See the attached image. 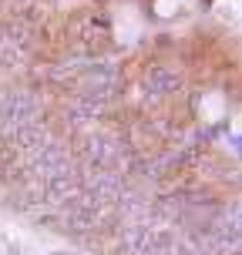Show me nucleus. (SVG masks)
I'll return each mask as SVG.
<instances>
[{
    "instance_id": "nucleus-1",
    "label": "nucleus",
    "mask_w": 242,
    "mask_h": 255,
    "mask_svg": "<svg viewBox=\"0 0 242 255\" xmlns=\"http://www.w3.org/2000/svg\"><path fill=\"white\" fill-rule=\"evenodd\" d=\"M175 88H179V81H175V74H172L168 67L152 64V67L145 71V101L148 104L162 101V98H168V94H175Z\"/></svg>"
}]
</instances>
